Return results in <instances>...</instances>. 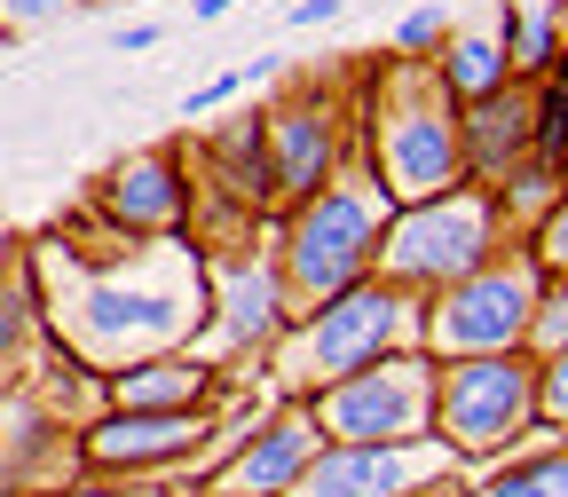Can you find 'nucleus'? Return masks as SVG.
Returning a JSON list of instances; mask_svg holds the SVG:
<instances>
[{
  "label": "nucleus",
  "mask_w": 568,
  "mask_h": 497,
  "mask_svg": "<svg viewBox=\"0 0 568 497\" xmlns=\"http://www.w3.org/2000/svg\"><path fill=\"white\" fill-rule=\"evenodd\" d=\"M40 316H48V339L63 355H80L88 372H126L142 355H174L205 324V253L190 237H151L103 268L48 253Z\"/></svg>",
  "instance_id": "1"
},
{
  "label": "nucleus",
  "mask_w": 568,
  "mask_h": 497,
  "mask_svg": "<svg viewBox=\"0 0 568 497\" xmlns=\"http://www.w3.org/2000/svg\"><path fill=\"white\" fill-rule=\"evenodd\" d=\"M387 222H395V197L379 190V174L364 159H347L324 190L284 205L276 213V276H284L293 316L347 293V284H364V276H379Z\"/></svg>",
  "instance_id": "2"
},
{
  "label": "nucleus",
  "mask_w": 568,
  "mask_h": 497,
  "mask_svg": "<svg viewBox=\"0 0 568 497\" xmlns=\"http://www.w3.org/2000/svg\"><path fill=\"white\" fill-rule=\"evenodd\" d=\"M364 166L379 174V190L395 205H418V197L466 182L458 103L443 95V80L426 63H395V71L372 80V103H364Z\"/></svg>",
  "instance_id": "3"
},
{
  "label": "nucleus",
  "mask_w": 568,
  "mask_h": 497,
  "mask_svg": "<svg viewBox=\"0 0 568 497\" xmlns=\"http://www.w3.org/2000/svg\"><path fill=\"white\" fill-rule=\"evenodd\" d=\"M418 293H403V284L387 276H364V284H347V293L301 308L293 324L276 332V387L284 395H308V387H332L347 372H364L379 364V355L395 347H418Z\"/></svg>",
  "instance_id": "4"
},
{
  "label": "nucleus",
  "mask_w": 568,
  "mask_h": 497,
  "mask_svg": "<svg viewBox=\"0 0 568 497\" xmlns=\"http://www.w3.org/2000/svg\"><path fill=\"white\" fill-rule=\"evenodd\" d=\"M506 245H514V230H506V213H497L489 182H458V190H435L418 205H395L387 245H379V276L426 301V293L458 284L466 268H481Z\"/></svg>",
  "instance_id": "5"
},
{
  "label": "nucleus",
  "mask_w": 568,
  "mask_h": 497,
  "mask_svg": "<svg viewBox=\"0 0 568 497\" xmlns=\"http://www.w3.org/2000/svg\"><path fill=\"white\" fill-rule=\"evenodd\" d=\"M537 253L514 237L506 253H489L481 268H466L458 284L443 293H426L418 308V347L435 355V364H458V355H514L529 347V316H537Z\"/></svg>",
  "instance_id": "6"
},
{
  "label": "nucleus",
  "mask_w": 568,
  "mask_h": 497,
  "mask_svg": "<svg viewBox=\"0 0 568 497\" xmlns=\"http://www.w3.org/2000/svg\"><path fill=\"white\" fill-rule=\"evenodd\" d=\"M537 426V355H458V364H435V443H450L466 466L521 450Z\"/></svg>",
  "instance_id": "7"
},
{
  "label": "nucleus",
  "mask_w": 568,
  "mask_h": 497,
  "mask_svg": "<svg viewBox=\"0 0 568 497\" xmlns=\"http://www.w3.org/2000/svg\"><path fill=\"white\" fill-rule=\"evenodd\" d=\"M301 403L324 426V443H418L435 435V355L395 347L332 387H308Z\"/></svg>",
  "instance_id": "8"
},
{
  "label": "nucleus",
  "mask_w": 568,
  "mask_h": 497,
  "mask_svg": "<svg viewBox=\"0 0 568 497\" xmlns=\"http://www.w3.org/2000/svg\"><path fill=\"white\" fill-rule=\"evenodd\" d=\"M230 410H95L80 435V474H111V481H174L190 474L213 443H222Z\"/></svg>",
  "instance_id": "9"
},
{
  "label": "nucleus",
  "mask_w": 568,
  "mask_h": 497,
  "mask_svg": "<svg viewBox=\"0 0 568 497\" xmlns=\"http://www.w3.org/2000/svg\"><path fill=\"white\" fill-rule=\"evenodd\" d=\"M293 324V301H284L276 253L237 245V253H205V324H197V355L205 364H245V355H268L276 332Z\"/></svg>",
  "instance_id": "10"
},
{
  "label": "nucleus",
  "mask_w": 568,
  "mask_h": 497,
  "mask_svg": "<svg viewBox=\"0 0 568 497\" xmlns=\"http://www.w3.org/2000/svg\"><path fill=\"white\" fill-rule=\"evenodd\" d=\"M466 474V458L435 435L418 443H324L293 497H443Z\"/></svg>",
  "instance_id": "11"
},
{
  "label": "nucleus",
  "mask_w": 568,
  "mask_h": 497,
  "mask_svg": "<svg viewBox=\"0 0 568 497\" xmlns=\"http://www.w3.org/2000/svg\"><path fill=\"white\" fill-rule=\"evenodd\" d=\"M261 126H268V190H276V213L301 205L308 190H324L355 159V134H339L347 111H339V95L324 80H301L284 103H268Z\"/></svg>",
  "instance_id": "12"
},
{
  "label": "nucleus",
  "mask_w": 568,
  "mask_h": 497,
  "mask_svg": "<svg viewBox=\"0 0 568 497\" xmlns=\"http://www.w3.org/2000/svg\"><path fill=\"white\" fill-rule=\"evenodd\" d=\"M316 450H324V426L308 418V403L276 395V410L253 426L245 443H230V458L197 481V497H293V481L308 474Z\"/></svg>",
  "instance_id": "13"
},
{
  "label": "nucleus",
  "mask_w": 568,
  "mask_h": 497,
  "mask_svg": "<svg viewBox=\"0 0 568 497\" xmlns=\"http://www.w3.org/2000/svg\"><path fill=\"white\" fill-rule=\"evenodd\" d=\"M190 197H197V174L182 166V151H134L88 182V213H103L126 237H182Z\"/></svg>",
  "instance_id": "14"
},
{
  "label": "nucleus",
  "mask_w": 568,
  "mask_h": 497,
  "mask_svg": "<svg viewBox=\"0 0 568 497\" xmlns=\"http://www.w3.org/2000/svg\"><path fill=\"white\" fill-rule=\"evenodd\" d=\"M103 403L111 410H230V379L197 347H174V355H142L126 372H103Z\"/></svg>",
  "instance_id": "15"
},
{
  "label": "nucleus",
  "mask_w": 568,
  "mask_h": 497,
  "mask_svg": "<svg viewBox=\"0 0 568 497\" xmlns=\"http://www.w3.org/2000/svg\"><path fill=\"white\" fill-rule=\"evenodd\" d=\"M458 126H466V182H497L537 151V80H506L497 95L466 103Z\"/></svg>",
  "instance_id": "16"
},
{
  "label": "nucleus",
  "mask_w": 568,
  "mask_h": 497,
  "mask_svg": "<svg viewBox=\"0 0 568 497\" xmlns=\"http://www.w3.org/2000/svg\"><path fill=\"white\" fill-rule=\"evenodd\" d=\"M426 71L443 80V95H450L458 111L481 103V95H497V88L514 80V71H506V48H497V24H489V32H450L435 55H426Z\"/></svg>",
  "instance_id": "17"
},
{
  "label": "nucleus",
  "mask_w": 568,
  "mask_h": 497,
  "mask_svg": "<svg viewBox=\"0 0 568 497\" xmlns=\"http://www.w3.org/2000/svg\"><path fill=\"white\" fill-rule=\"evenodd\" d=\"M497 48H506L514 80H545V71L560 63V17H552V0H506V9H497Z\"/></svg>",
  "instance_id": "18"
},
{
  "label": "nucleus",
  "mask_w": 568,
  "mask_h": 497,
  "mask_svg": "<svg viewBox=\"0 0 568 497\" xmlns=\"http://www.w3.org/2000/svg\"><path fill=\"white\" fill-rule=\"evenodd\" d=\"M537 450H506L497 474H474L466 497H568V443L560 435H529Z\"/></svg>",
  "instance_id": "19"
},
{
  "label": "nucleus",
  "mask_w": 568,
  "mask_h": 497,
  "mask_svg": "<svg viewBox=\"0 0 568 497\" xmlns=\"http://www.w3.org/2000/svg\"><path fill=\"white\" fill-rule=\"evenodd\" d=\"M40 339H48V316H40V276L0 268V372H9L24 347H40Z\"/></svg>",
  "instance_id": "20"
},
{
  "label": "nucleus",
  "mask_w": 568,
  "mask_h": 497,
  "mask_svg": "<svg viewBox=\"0 0 568 497\" xmlns=\"http://www.w3.org/2000/svg\"><path fill=\"white\" fill-rule=\"evenodd\" d=\"M276 71H284L276 55H245L237 71H222V80H205V88H190V95H182V119H205V111H230V103H237L245 88L276 80Z\"/></svg>",
  "instance_id": "21"
},
{
  "label": "nucleus",
  "mask_w": 568,
  "mask_h": 497,
  "mask_svg": "<svg viewBox=\"0 0 568 497\" xmlns=\"http://www.w3.org/2000/svg\"><path fill=\"white\" fill-rule=\"evenodd\" d=\"M552 347H568V276L537 284V316H529V355H552Z\"/></svg>",
  "instance_id": "22"
},
{
  "label": "nucleus",
  "mask_w": 568,
  "mask_h": 497,
  "mask_svg": "<svg viewBox=\"0 0 568 497\" xmlns=\"http://www.w3.org/2000/svg\"><path fill=\"white\" fill-rule=\"evenodd\" d=\"M537 426L545 435H568V347L537 355Z\"/></svg>",
  "instance_id": "23"
},
{
  "label": "nucleus",
  "mask_w": 568,
  "mask_h": 497,
  "mask_svg": "<svg viewBox=\"0 0 568 497\" xmlns=\"http://www.w3.org/2000/svg\"><path fill=\"white\" fill-rule=\"evenodd\" d=\"M521 245L537 253V268H545V276H568V190L552 197V213H545V222H537Z\"/></svg>",
  "instance_id": "24"
},
{
  "label": "nucleus",
  "mask_w": 568,
  "mask_h": 497,
  "mask_svg": "<svg viewBox=\"0 0 568 497\" xmlns=\"http://www.w3.org/2000/svg\"><path fill=\"white\" fill-rule=\"evenodd\" d=\"M88 0H0V24H9V40H32V32H48V24H63V17H80Z\"/></svg>",
  "instance_id": "25"
},
{
  "label": "nucleus",
  "mask_w": 568,
  "mask_h": 497,
  "mask_svg": "<svg viewBox=\"0 0 568 497\" xmlns=\"http://www.w3.org/2000/svg\"><path fill=\"white\" fill-rule=\"evenodd\" d=\"M450 40V24H443V9H410L403 24H395V55H410V63H426Z\"/></svg>",
  "instance_id": "26"
},
{
  "label": "nucleus",
  "mask_w": 568,
  "mask_h": 497,
  "mask_svg": "<svg viewBox=\"0 0 568 497\" xmlns=\"http://www.w3.org/2000/svg\"><path fill=\"white\" fill-rule=\"evenodd\" d=\"M63 497H174V481H111V474H88L80 489H63Z\"/></svg>",
  "instance_id": "27"
},
{
  "label": "nucleus",
  "mask_w": 568,
  "mask_h": 497,
  "mask_svg": "<svg viewBox=\"0 0 568 497\" xmlns=\"http://www.w3.org/2000/svg\"><path fill=\"white\" fill-rule=\"evenodd\" d=\"M347 9V0H293V9H284V24H301V32H316V24H332Z\"/></svg>",
  "instance_id": "28"
},
{
  "label": "nucleus",
  "mask_w": 568,
  "mask_h": 497,
  "mask_svg": "<svg viewBox=\"0 0 568 497\" xmlns=\"http://www.w3.org/2000/svg\"><path fill=\"white\" fill-rule=\"evenodd\" d=\"M159 40H166L159 24H119V48H126V55H142V48H159Z\"/></svg>",
  "instance_id": "29"
},
{
  "label": "nucleus",
  "mask_w": 568,
  "mask_h": 497,
  "mask_svg": "<svg viewBox=\"0 0 568 497\" xmlns=\"http://www.w3.org/2000/svg\"><path fill=\"white\" fill-rule=\"evenodd\" d=\"M230 9H237V0H190V17H197V24H213V17H230Z\"/></svg>",
  "instance_id": "30"
},
{
  "label": "nucleus",
  "mask_w": 568,
  "mask_h": 497,
  "mask_svg": "<svg viewBox=\"0 0 568 497\" xmlns=\"http://www.w3.org/2000/svg\"><path fill=\"white\" fill-rule=\"evenodd\" d=\"M560 166H568V126H560Z\"/></svg>",
  "instance_id": "31"
},
{
  "label": "nucleus",
  "mask_w": 568,
  "mask_h": 497,
  "mask_svg": "<svg viewBox=\"0 0 568 497\" xmlns=\"http://www.w3.org/2000/svg\"><path fill=\"white\" fill-rule=\"evenodd\" d=\"M88 9H119V0H88Z\"/></svg>",
  "instance_id": "32"
},
{
  "label": "nucleus",
  "mask_w": 568,
  "mask_h": 497,
  "mask_svg": "<svg viewBox=\"0 0 568 497\" xmlns=\"http://www.w3.org/2000/svg\"><path fill=\"white\" fill-rule=\"evenodd\" d=\"M0 48H9V24H0Z\"/></svg>",
  "instance_id": "33"
}]
</instances>
